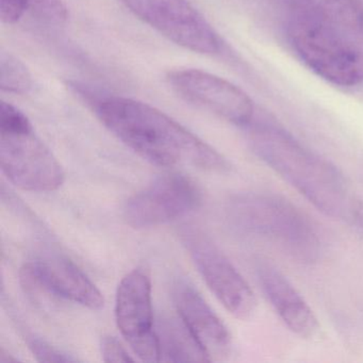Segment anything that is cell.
<instances>
[{"label": "cell", "mask_w": 363, "mask_h": 363, "mask_svg": "<svg viewBox=\"0 0 363 363\" xmlns=\"http://www.w3.org/2000/svg\"><path fill=\"white\" fill-rule=\"evenodd\" d=\"M106 128L144 160L163 167H193L226 173L224 156L160 110L122 96H107L93 104Z\"/></svg>", "instance_id": "obj_1"}, {"label": "cell", "mask_w": 363, "mask_h": 363, "mask_svg": "<svg viewBox=\"0 0 363 363\" xmlns=\"http://www.w3.org/2000/svg\"><path fill=\"white\" fill-rule=\"evenodd\" d=\"M252 152L326 216L363 226V203L337 167L281 129L247 125Z\"/></svg>", "instance_id": "obj_2"}, {"label": "cell", "mask_w": 363, "mask_h": 363, "mask_svg": "<svg viewBox=\"0 0 363 363\" xmlns=\"http://www.w3.org/2000/svg\"><path fill=\"white\" fill-rule=\"evenodd\" d=\"M288 37L299 59L318 77L342 88L363 84V48L342 27L295 11L289 23Z\"/></svg>", "instance_id": "obj_3"}, {"label": "cell", "mask_w": 363, "mask_h": 363, "mask_svg": "<svg viewBox=\"0 0 363 363\" xmlns=\"http://www.w3.org/2000/svg\"><path fill=\"white\" fill-rule=\"evenodd\" d=\"M0 165L14 186L29 192H52L65 182L62 167L29 118L6 101L0 105Z\"/></svg>", "instance_id": "obj_4"}, {"label": "cell", "mask_w": 363, "mask_h": 363, "mask_svg": "<svg viewBox=\"0 0 363 363\" xmlns=\"http://www.w3.org/2000/svg\"><path fill=\"white\" fill-rule=\"evenodd\" d=\"M231 216L246 230L269 238L303 259H313L320 241L307 218L279 197L244 194L231 203Z\"/></svg>", "instance_id": "obj_5"}, {"label": "cell", "mask_w": 363, "mask_h": 363, "mask_svg": "<svg viewBox=\"0 0 363 363\" xmlns=\"http://www.w3.org/2000/svg\"><path fill=\"white\" fill-rule=\"evenodd\" d=\"M135 16L163 37L191 52L218 54L220 40L188 0H121Z\"/></svg>", "instance_id": "obj_6"}, {"label": "cell", "mask_w": 363, "mask_h": 363, "mask_svg": "<svg viewBox=\"0 0 363 363\" xmlns=\"http://www.w3.org/2000/svg\"><path fill=\"white\" fill-rule=\"evenodd\" d=\"M116 318L123 337L142 361H160V345L154 327L152 278L145 267L133 269L118 284Z\"/></svg>", "instance_id": "obj_7"}, {"label": "cell", "mask_w": 363, "mask_h": 363, "mask_svg": "<svg viewBox=\"0 0 363 363\" xmlns=\"http://www.w3.org/2000/svg\"><path fill=\"white\" fill-rule=\"evenodd\" d=\"M201 199V191L192 179L182 174H165L127 201L124 218L133 228H152L191 213Z\"/></svg>", "instance_id": "obj_8"}, {"label": "cell", "mask_w": 363, "mask_h": 363, "mask_svg": "<svg viewBox=\"0 0 363 363\" xmlns=\"http://www.w3.org/2000/svg\"><path fill=\"white\" fill-rule=\"evenodd\" d=\"M184 245L214 296L229 313L248 320L257 307L256 297L243 276L227 257L199 231L184 233Z\"/></svg>", "instance_id": "obj_9"}, {"label": "cell", "mask_w": 363, "mask_h": 363, "mask_svg": "<svg viewBox=\"0 0 363 363\" xmlns=\"http://www.w3.org/2000/svg\"><path fill=\"white\" fill-rule=\"evenodd\" d=\"M167 79L184 101L238 126L246 127L252 123L254 103L231 82L196 69L169 72Z\"/></svg>", "instance_id": "obj_10"}, {"label": "cell", "mask_w": 363, "mask_h": 363, "mask_svg": "<svg viewBox=\"0 0 363 363\" xmlns=\"http://www.w3.org/2000/svg\"><path fill=\"white\" fill-rule=\"evenodd\" d=\"M21 284L30 296L50 295L92 310L105 306V297L90 278L69 259L48 257L27 262L20 272Z\"/></svg>", "instance_id": "obj_11"}, {"label": "cell", "mask_w": 363, "mask_h": 363, "mask_svg": "<svg viewBox=\"0 0 363 363\" xmlns=\"http://www.w3.org/2000/svg\"><path fill=\"white\" fill-rule=\"evenodd\" d=\"M174 303L210 360H226L233 350L230 333L203 296L188 282L179 280L174 286Z\"/></svg>", "instance_id": "obj_12"}, {"label": "cell", "mask_w": 363, "mask_h": 363, "mask_svg": "<svg viewBox=\"0 0 363 363\" xmlns=\"http://www.w3.org/2000/svg\"><path fill=\"white\" fill-rule=\"evenodd\" d=\"M258 276L267 301L284 325L303 339L313 337L318 330V318L284 274L264 263L259 267Z\"/></svg>", "instance_id": "obj_13"}, {"label": "cell", "mask_w": 363, "mask_h": 363, "mask_svg": "<svg viewBox=\"0 0 363 363\" xmlns=\"http://www.w3.org/2000/svg\"><path fill=\"white\" fill-rule=\"evenodd\" d=\"M156 331L160 345V361L211 362L207 352L180 316L161 320Z\"/></svg>", "instance_id": "obj_14"}, {"label": "cell", "mask_w": 363, "mask_h": 363, "mask_svg": "<svg viewBox=\"0 0 363 363\" xmlns=\"http://www.w3.org/2000/svg\"><path fill=\"white\" fill-rule=\"evenodd\" d=\"M295 11L312 14L337 26L360 31L363 4L360 0H284Z\"/></svg>", "instance_id": "obj_15"}, {"label": "cell", "mask_w": 363, "mask_h": 363, "mask_svg": "<svg viewBox=\"0 0 363 363\" xmlns=\"http://www.w3.org/2000/svg\"><path fill=\"white\" fill-rule=\"evenodd\" d=\"M0 88L13 94H26L33 88V77L26 65L10 52L0 56Z\"/></svg>", "instance_id": "obj_16"}, {"label": "cell", "mask_w": 363, "mask_h": 363, "mask_svg": "<svg viewBox=\"0 0 363 363\" xmlns=\"http://www.w3.org/2000/svg\"><path fill=\"white\" fill-rule=\"evenodd\" d=\"M29 12L40 22L60 26L67 20V9L63 0H28Z\"/></svg>", "instance_id": "obj_17"}, {"label": "cell", "mask_w": 363, "mask_h": 363, "mask_svg": "<svg viewBox=\"0 0 363 363\" xmlns=\"http://www.w3.org/2000/svg\"><path fill=\"white\" fill-rule=\"evenodd\" d=\"M27 344L33 356L40 362H75L77 359L67 356L65 352L52 347L50 343L42 340L41 337L30 335L26 337Z\"/></svg>", "instance_id": "obj_18"}, {"label": "cell", "mask_w": 363, "mask_h": 363, "mask_svg": "<svg viewBox=\"0 0 363 363\" xmlns=\"http://www.w3.org/2000/svg\"><path fill=\"white\" fill-rule=\"evenodd\" d=\"M29 9L28 0H0V18L4 24H16Z\"/></svg>", "instance_id": "obj_19"}, {"label": "cell", "mask_w": 363, "mask_h": 363, "mask_svg": "<svg viewBox=\"0 0 363 363\" xmlns=\"http://www.w3.org/2000/svg\"><path fill=\"white\" fill-rule=\"evenodd\" d=\"M101 354L105 362H133L135 359L125 350L118 340L113 337L101 339Z\"/></svg>", "instance_id": "obj_20"}, {"label": "cell", "mask_w": 363, "mask_h": 363, "mask_svg": "<svg viewBox=\"0 0 363 363\" xmlns=\"http://www.w3.org/2000/svg\"><path fill=\"white\" fill-rule=\"evenodd\" d=\"M11 362H18V359L13 358L12 356H8L7 352H5V350H1V352H0V363Z\"/></svg>", "instance_id": "obj_21"}, {"label": "cell", "mask_w": 363, "mask_h": 363, "mask_svg": "<svg viewBox=\"0 0 363 363\" xmlns=\"http://www.w3.org/2000/svg\"><path fill=\"white\" fill-rule=\"evenodd\" d=\"M360 33H363V24H362V27H361Z\"/></svg>", "instance_id": "obj_22"}]
</instances>
